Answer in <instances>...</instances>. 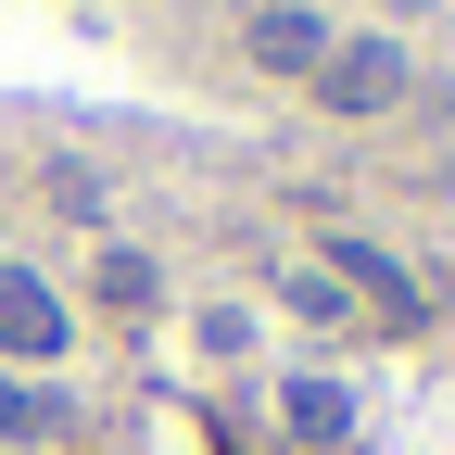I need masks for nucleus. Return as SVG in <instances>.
Listing matches in <instances>:
<instances>
[{
  "instance_id": "nucleus-3",
  "label": "nucleus",
  "mask_w": 455,
  "mask_h": 455,
  "mask_svg": "<svg viewBox=\"0 0 455 455\" xmlns=\"http://www.w3.org/2000/svg\"><path fill=\"white\" fill-rule=\"evenodd\" d=\"M241 51L266 76H316L329 64V13H316V0H266V13H241Z\"/></svg>"
},
{
  "instance_id": "nucleus-5",
  "label": "nucleus",
  "mask_w": 455,
  "mask_h": 455,
  "mask_svg": "<svg viewBox=\"0 0 455 455\" xmlns=\"http://www.w3.org/2000/svg\"><path fill=\"white\" fill-rule=\"evenodd\" d=\"M152 304H164V266L152 253H101V316L114 329H152Z\"/></svg>"
},
{
  "instance_id": "nucleus-6",
  "label": "nucleus",
  "mask_w": 455,
  "mask_h": 455,
  "mask_svg": "<svg viewBox=\"0 0 455 455\" xmlns=\"http://www.w3.org/2000/svg\"><path fill=\"white\" fill-rule=\"evenodd\" d=\"M278 418H291L304 443H329L341 418H355V405H341V379H291V392H278Z\"/></svg>"
},
{
  "instance_id": "nucleus-7",
  "label": "nucleus",
  "mask_w": 455,
  "mask_h": 455,
  "mask_svg": "<svg viewBox=\"0 0 455 455\" xmlns=\"http://www.w3.org/2000/svg\"><path fill=\"white\" fill-rule=\"evenodd\" d=\"M76 405L64 392H26V379H0V443H26V430H64Z\"/></svg>"
},
{
  "instance_id": "nucleus-2",
  "label": "nucleus",
  "mask_w": 455,
  "mask_h": 455,
  "mask_svg": "<svg viewBox=\"0 0 455 455\" xmlns=\"http://www.w3.org/2000/svg\"><path fill=\"white\" fill-rule=\"evenodd\" d=\"M64 291H51V278L38 266H13V253H0V355H26V367H51V355H64Z\"/></svg>"
},
{
  "instance_id": "nucleus-4",
  "label": "nucleus",
  "mask_w": 455,
  "mask_h": 455,
  "mask_svg": "<svg viewBox=\"0 0 455 455\" xmlns=\"http://www.w3.org/2000/svg\"><path fill=\"white\" fill-rule=\"evenodd\" d=\"M329 278H341V291H367V329H418V278L392 266L379 241H329Z\"/></svg>"
},
{
  "instance_id": "nucleus-1",
  "label": "nucleus",
  "mask_w": 455,
  "mask_h": 455,
  "mask_svg": "<svg viewBox=\"0 0 455 455\" xmlns=\"http://www.w3.org/2000/svg\"><path fill=\"white\" fill-rule=\"evenodd\" d=\"M304 89H316V114H341V127H379V114L418 101V51L405 38H329V64Z\"/></svg>"
}]
</instances>
